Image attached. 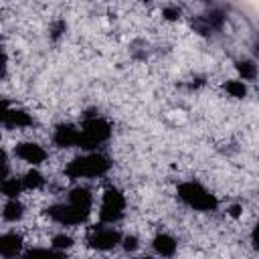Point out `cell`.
I'll return each mask as SVG.
<instances>
[{
    "label": "cell",
    "instance_id": "1",
    "mask_svg": "<svg viewBox=\"0 0 259 259\" xmlns=\"http://www.w3.org/2000/svg\"><path fill=\"white\" fill-rule=\"evenodd\" d=\"M111 136V125L107 119L99 117L97 113L89 111L83 119L81 125V136H79V148L83 150H93L99 144H103Z\"/></svg>",
    "mask_w": 259,
    "mask_h": 259
},
{
    "label": "cell",
    "instance_id": "2",
    "mask_svg": "<svg viewBox=\"0 0 259 259\" xmlns=\"http://www.w3.org/2000/svg\"><path fill=\"white\" fill-rule=\"evenodd\" d=\"M111 162L103 154H87L71 160L65 168V174L69 178H83V176H101L109 170Z\"/></svg>",
    "mask_w": 259,
    "mask_h": 259
},
{
    "label": "cell",
    "instance_id": "3",
    "mask_svg": "<svg viewBox=\"0 0 259 259\" xmlns=\"http://www.w3.org/2000/svg\"><path fill=\"white\" fill-rule=\"evenodd\" d=\"M178 198L194 210H214L219 206L217 196L198 182H182L178 186Z\"/></svg>",
    "mask_w": 259,
    "mask_h": 259
},
{
    "label": "cell",
    "instance_id": "4",
    "mask_svg": "<svg viewBox=\"0 0 259 259\" xmlns=\"http://www.w3.org/2000/svg\"><path fill=\"white\" fill-rule=\"evenodd\" d=\"M125 210V198L121 194V190H117L115 186H109L103 192V202H101V210H99V219L101 223H117L123 217Z\"/></svg>",
    "mask_w": 259,
    "mask_h": 259
},
{
    "label": "cell",
    "instance_id": "5",
    "mask_svg": "<svg viewBox=\"0 0 259 259\" xmlns=\"http://www.w3.org/2000/svg\"><path fill=\"white\" fill-rule=\"evenodd\" d=\"M47 214L57 221L59 225H65V227H73V225H81L87 217H89V210L85 208H79L71 202H63V204H53L47 208Z\"/></svg>",
    "mask_w": 259,
    "mask_h": 259
},
{
    "label": "cell",
    "instance_id": "6",
    "mask_svg": "<svg viewBox=\"0 0 259 259\" xmlns=\"http://www.w3.org/2000/svg\"><path fill=\"white\" fill-rule=\"evenodd\" d=\"M119 241H121V235L115 229H95L89 235V247H93L97 251L113 249Z\"/></svg>",
    "mask_w": 259,
    "mask_h": 259
},
{
    "label": "cell",
    "instance_id": "7",
    "mask_svg": "<svg viewBox=\"0 0 259 259\" xmlns=\"http://www.w3.org/2000/svg\"><path fill=\"white\" fill-rule=\"evenodd\" d=\"M79 136H81V130H77L73 123H61L53 134V142L59 148H73V146H79Z\"/></svg>",
    "mask_w": 259,
    "mask_h": 259
},
{
    "label": "cell",
    "instance_id": "8",
    "mask_svg": "<svg viewBox=\"0 0 259 259\" xmlns=\"http://www.w3.org/2000/svg\"><path fill=\"white\" fill-rule=\"evenodd\" d=\"M14 154L20 158V160H24V162H28V164H40V162H45V158H47V152L42 150V146H38V144H34V142H22V144H18L16 148H14Z\"/></svg>",
    "mask_w": 259,
    "mask_h": 259
},
{
    "label": "cell",
    "instance_id": "9",
    "mask_svg": "<svg viewBox=\"0 0 259 259\" xmlns=\"http://www.w3.org/2000/svg\"><path fill=\"white\" fill-rule=\"evenodd\" d=\"M223 22H225V14H223L221 10H212V12L204 14V16H198V18L192 22V26H194V30H198L200 34H210L212 30H219V28L223 26Z\"/></svg>",
    "mask_w": 259,
    "mask_h": 259
},
{
    "label": "cell",
    "instance_id": "10",
    "mask_svg": "<svg viewBox=\"0 0 259 259\" xmlns=\"http://www.w3.org/2000/svg\"><path fill=\"white\" fill-rule=\"evenodd\" d=\"M22 249V237L16 233H6L0 237V257L14 259Z\"/></svg>",
    "mask_w": 259,
    "mask_h": 259
},
{
    "label": "cell",
    "instance_id": "11",
    "mask_svg": "<svg viewBox=\"0 0 259 259\" xmlns=\"http://www.w3.org/2000/svg\"><path fill=\"white\" fill-rule=\"evenodd\" d=\"M152 245H154V251L158 253V255H162V257H172L174 253H176V241H174V237H170V235H166V233H160V235H156L154 237V241H152Z\"/></svg>",
    "mask_w": 259,
    "mask_h": 259
},
{
    "label": "cell",
    "instance_id": "12",
    "mask_svg": "<svg viewBox=\"0 0 259 259\" xmlns=\"http://www.w3.org/2000/svg\"><path fill=\"white\" fill-rule=\"evenodd\" d=\"M67 202H71V204H75V206H79V208L91 210V204H93V196H91V192H89L87 188H83V186H77V188H73V190L69 192V200H67Z\"/></svg>",
    "mask_w": 259,
    "mask_h": 259
},
{
    "label": "cell",
    "instance_id": "13",
    "mask_svg": "<svg viewBox=\"0 0 259 259\" xmlns=\"http://www.w3.org/2000/svg\"><path fill=\"white\" fill-rule=\"evenodd\" d=\"M32 123V117L26 113V111H22V109H8V113H6V119H4V125L6 127H26V125H30Z\"/></svg>",
    "mask_w": 259,
    "mask_h": 259
},
{
    "label": "cell",
    "instance_id": "14",
    "mask_svg": "<svg viewBox=\"0 0 259 259\" xmlns=\"http://www.w3.org/2000/svg\"><path fill=\"white\" fill-rule=\"evenodd\" d=\"M24 214V206L18 198H10L6 204H4V210H2V217L8 221V223H16L20 221Z\"/></svg>",
    "mask_w": 259,
    "mask_h": 259
},
{
    "label": "cell",
    "instance_id": "15",
    "mask_svg": "<svg viewBox=\"0 0 259 259\" xmlns=\"http://www.w3.org/2000/svg\"><path fill=\"white\" fill-rule=\"evenodd\" d=\"M22 259H65V255L55 249H30Z\"/></svg>",
    "mask_w": 259,
    "mask_h": 259
},
{
    "label": "cell",
    "instance_id": "16",
    "mask_svg": "<svg viewBox=\"0 0 259 259\" xmlns=\"http://www.w3.org/2000/svg\"><path fill=\"white\" fill-rule=\"evenodd\" d=\"M237 71H239V75L243 77V81H253V79L257 77V65H255V61H251V59L239 61V63H237Z\"/></svg>",
    "mask_w": 259,
    "mask_h": 259
},
{
    "label": "cell",
    "instance_id": "17",
    "mask_svg": "<svg viewBox=\"0 0 259 259\" xmlns=\"http://www.w3.org/2000/svg\"><path fill=\"white\" fill-rule=\"evenodd\" d=\"M20 182H22V188L34 190V188H40V186H42L45 178H42V174H40L38 170H28V172L20 178Z\"/></svg>",
    "mask_w": 259,
    "mask_h": 259
},
{
    "label": "cell",
    "instance_id": "18",
    "mask_svg": "<svg viewBox=\"0 0 259 259\" xmlns=\"http://www.w3.org/2000/svg\"><path fill=\"white\" fill-rule=\"evenodd\" d=\"M22 190V182L18 178H6L2 184H0V192L8 198H16Z\"/></svg>",
    "mask_w": 259,
    "mask_h": 259
},
{
    "label": "cell",
    "instance_id": "19",
    "mask_svg": "<svg viewBox=\"0 0 259 259\" xmlns=\"http://www.w3.org/2000/svg\"><path fill=\"white\" fill-rule=\"evenodd\" d=\"M223 87H225V91H227L229 95H233V97H237V99H243V97L247 95V85H245L243 81H227Z\"/></svg>",
    "mask_w": 259,
    "mask_h": 259
},
{
    "label": "cell",
    "instance_id": "20",
    "mask_svg": "<svg viewBox=\"0 0 259 259\" xmlns=\"http://www.w3.org/2000/svg\"><path fill=\"white\" fill-rule=\"evenodd\" d=\"M73 245V239L69 235H57L53 237V249L55 251H63V249H69Z\"/></svg>",
    "mask_w": 259,
    "mask_h": 259
},
{
    "label": "cell",
    "instance_id": "21",
    "mask_svg": "<svg viewBox=\"0 0 259 259\" xmlns=\"http://www.w3.org/2000/svg\"><path fill=\"white\" fill-rule=\"evenodd\" d=\"M8 178V156L6 152L0 148V184Z\"/></svg>",
    "mask_w": 259,
    "mask_h": 259
},
{
    "label": "cell",
    "instance_id": "22",
    "mask_svg": "<svg viewBox=\"0 0 259 259\" xmlns=\"http://www.w3.org/2000/svg\"><path fill=\"white\" fill-rule=\"evenodd\" d=\"M162 14H164L166 20H178L180 18V8L178 6H166Z\"/></svg>",
    "mask_w": 259,
    "mask_h": 259
},
{
    "label": "cell",
    "instance_id": "23",
    "mask_svg": "<svg viewBox=\"0 0 259 259\" xmlns=\"http://www.w3.org/2000/svg\"><path fill=\"white\" fill-rule=\"evenodd\" d=\"M67 30V24H65V20H57L53 26H51V32H53V38H59L63 32Z\"/></svg>",
    "mask_w": 259,
    "mask_h": 259
},
{
    "label": "cell",
    "instance_id": "24",
    "mask_svg": "<svg viewBox=\"0 0 259 259\" xmlns=\"http://www.w3.org/2000/svg\"><path fill=\"white\" fill-rule=\"evenodd\" d=\"M123 249H125V251H134V249H138V237H134V235L123 237Z\"/></svg>",
    "mask_w": 259,
    "mask_h": 259
},
{
    "label": "cell",
    "instance_id": "25",
    "mask_svg": "<svg viewBox=\"0 0 259 259\" xmlns=\"http://www.w3.org/2000/svg\"><path fill=\"white\" fill-rule=\"evenodd\" d=\"M8 109H10L8 101H6V99H0V123H4V119H6V113H8Z\"/></svg>",
    "mask_w": 259,
    "mask_h": 259
},
{
    "label": "cell",
    "instance_id": "26",
    "mask_svg": "<svg viewBox=\"0 0 259 259\" xmlns=\"http://www.w3.org/2000/svg\"><path fill=\"white\" fill-rule=\"evenodd\" d=\"M6 65H8V59H6V55L0 51V77L6 75Z\"/></svg>",
    "mask_w": 259,
    "mask_h": 259
},
{
    "label": "cell",
    "instance_id": "27",
    "mask_svg": "<svg viewBox=\"0 0 259 259\" xmlns=\"http://www.w3.org/2000/svg\"><path fill=\"white\" fill-rule=\"evenodd\" d=\"M229 214L237 219V217L241 214V206H239V204H231V206H229Z\"/></svg>",
    "mask_w": 259,
    "mask_h": 259
},
{
    "label": "cell",
    "instance_id": "28",
    "mask_svg": "<svg viewBox=\"0 0 259 259\" xmlns=\"http://www.w3.org/2000/svg\"><path fill=\"white\" fill-rule=\"evenodd\" d=\"M138 259H152V257H138Z\"/></svg>",
    "mask_w": 259,
    "mask_h": 259
}]
</instances>
